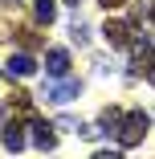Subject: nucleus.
I'll list each match as a JSON object with an SVG mask.
<instances>
[{
  "label": "nucleus",
  "mask_w": 155,
  "mask_h": 159,
  "mask_svg": "<svg viewBox=\"0 0 155 159\" xmlns=\"http://www.w3.org/2000/svg\"><path fill=\"white\" fill-rule=\"evenodd\" d=\"M147 131H151V114H143V110H127V114H118V122H114L110 135H114L122 147H139Z\"/></svg>",
  "instance_id": "f257e3e1"
},
{
  "label": "nucleus",
  "mask_w": 155,
  "mask_h": 159,
  "mask_svg": "<svg viewBox=\"0 0 155 159\" xmlns=\"http://www.w3.org/2000/svg\"><path fill=\"white\" fill-rule=\"evenodd\" d=\"M131 74H139V78H147L151 86H155V41L151 37H135L131 41Z\"/></svg>",
  "instance_id": "f03ea898"
},
{
  "label": "nucleus",
  "mask_w": 155,
  "mask_h": 159,
  "mask_svg": "<svg viewBox=\"0 0 155 159\" xmlns=\"http://www.w3.org/2000/svg\"><path fill=\"white\" fill-rule=\"evenodd\" d=\"M102 37H106L110 49H127L135 41V20H106L102 25Z\"/></svg>",
  "instance_id": "7ed1b4c3"
},
{
  "label": "nucleus",
  "mask_w": 155,
  "mask_h": 159,
  "mask_svg": "<svg viewBox=\"0 0 155 159\" xmlns=\"http://www.w3.org/2000/svg\"><path fill=\"white\" fill-rule=\"evenodd\" d=\"M29 131H33V147H37V151H53V147H57V126H53V122L29 114Z\"/></svg>",
  "instance_id": "20e7f679"
},
{
  "label": "nucleus",
  "mask_w": 155,
  "mask_h": 159,
  "mask_svg": "<svg viewBox=\"0 0 155 159\" xmlns=\"http://www.w3.org/2000/svg\"><path fill=\"white\" fill-rule=\"evenodd\" d=\"M78 94H82V82H78V78H70V74L45 86V98H49V102H74Z\"/></svg>",
  "instance_id": "39448f33"
},
{
  "label": "nucleus",
  "mask_w": 155,
  "mask_h": 159,
  "mask_svg": "<svg viewBox=\"0 0 155 159\" xmlns=\"http://www.w3.org/2000/svg\"><path fill=\"white\" fill-rule=\"evenodd\" d=\"M21 8L16 4H0V41H12L16 33H21Z\"/></svg>",
  "instance_id": "423d86ee"
},
{
  "label": "nucleus",
  "mask_w": 155,
  "mask_h": 159,
  "mask_svg": "<svg viewBox=\"0 0 155 159\" xmlns=\"http://www.w3.org/2000/svg\"><path fill=\"white\" fill-rule=\"evenodd\" d=\"M33 70H37L33 53H12V57L4 61V78H29Z\"/></svg>",
  "instance_id": "0eeeda50"
},
{
  "label": "nucleus",
  "mask_w": 155,
  "mask_h": 159,
  "mask_svg": "<svg viewBox=\"0 0 155 159\" xmlns=\"http://www.w3.org/2000/svg\"><path fill=\"white\" fill-rule=\"evenodd\" d=\"M45 74L49 78H66L70 74V53L66 49H45Z\"/></svg>",
  "instance_id": "6e6552de"
},
{
  "label": "nucleus",
  "mask_w": 155,
  "mask_h": 159,
  "mask_svg": "<svg viewBox=\"0 0 155 159\" xmlns=\"http://www.w3.org/2000/svg\"><path fill=\"white\" fill-rule=\"evenodd\" d=\"M0 143H4V151H21V147H25L21 122H4V126H0Z\"/></svg>",
  "instance_id": "1a4fd4ad"
},
{
  "label": "nucleus",
  "mask_w": 155,
  "mask_h": 159,
  "mask_svg": "<svg viewBox=\"0 0 155 159\" xmlns=\"http://www.w3.org/2000/svg\"><path fill=\"white\" fill-rule=\"evenodd\" d=\"M33 16H37V25H53L57 20V0H33Z\"/></svg>",
  "instance_id": "9d476101"
},
{
  "label": "nucleus",
  "mask_w": 155,
  "mask_h": 159,
  "mask_svg": "<svg viewBox=\"0 0 155 159\" xmlns=\"http://www.w3.org/2000/svg\"><path fill=\"white\" fill-rule=\"evenodd\" d=\"M70 37H74L78 45H86V41H90V25H86L82 16H74V20H70Z\"/></svg>",
  "instance_id": "9b49d317"
},
{
  "label": "nucleus",
  "mask_w": 155,
  "mask_h": 159,
  "mask_svg": "<svg viewBox=\"0 0 155 159\" xmlns=\"http://www.w3.org/2000/svg\"><path fill=\"white\" fill-rule=\"evenodd\" d=\"M29 102H33V98H29L25 90H12V94H8V106H12V110H21V114H29Z\"/></svg>",
  "instance_id": "f8f14e48"
},
{
  "label": "nucleus",
  "mask_w": 155,
  "mask_h": 159,
  "mask_svg": "<svg viewBox=\"0 0 155 159\" xmlns=\"http://www.w3.org/2000/svg\"><path fill=\"white\" fill-rule=\"evenodd\" d=\"M16 37H21V45H25V49H37V45H41V37H37V33H33V29H29V25L21 29Z\"/></svg>",
  "instance_id": "ddd939ff"
},
{
  "label": "nucleus",
  "mask_w": 155,
  "mask_h": 159,
  "mask_svg": "<svg viewBox=\"0 0 155 159\" xmlns=\"http://www.w3.org/2000/svg\"><path fill=\"white\" fill-rule=\"evenodd\" d=\"M53 126H57V131H74V135H82V122H78V118H70V114H66V118H57Z\"/></svg>",
  "instance_id": "4468645a"
},
{
  "label": "nucleus",
  "mask_w": 155,
  "mask_h": 159,
  "mask_svg": "<svg viewBox=\"0 0 155 159\" xmlns=\"http://www.w3.org/2000/svg\"><path fill=\"white\" fill-rule=\"evenodd\" d=\"M102 8H118V4H127V0H98Z\"/></svg>",
  "instance_id": "2eb2a0df"
},
{
  "label": "nucleus",
  "mask_w": 155,
  "mask_h": 159,
  "mask_svg": "<svg viewBox=\"0 0 155 159\" xmlns=\"http://www.w3.org/2000/svg\"><path fill=\"white\" fill-rule=\"evenodd\" d=\"M147 20L155 25V0H151V4H147Z\"/></svg>",
  "instance_id": "dca6fc26"
},
{
  "label": "nucleus",
  "mask_w": 155,
  "mask_h": 159,
  "mask_svg": "<svg viewBox=\"0 0 155 159\" xmlns=\"http://www.w3.org/2000/svg\"><path fill=\"white\" fill-rule=\"evenodd\" d=\"M0 126H4V106H0Z\"/></svg>",
  "instance_id": "f3484780"
},
{
  "label": "nucleus",
  "mask_w": 155,
  "mask_h": 159,
  "mask_svg": "<svg viewBox=\"0 0 155 159\" xmlns=\"http://www.w3.org/2000/svg\"><path fill=\"white\" fill-rule=\"evenodd\" d=\"M66 4H74V8H78V4H82V0H66Z\"/></svg>",
  "instance_id": "a211bd4d"
}]
</instances>
